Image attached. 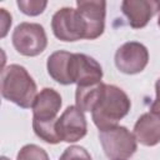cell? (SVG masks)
Returning a JSON list of instances; mask_svg holds the SVG:
<instances>
[{
	"instance_id": "obj_17",
	"label": "cell",
	"mask_w": 160,
	"mask_h": 160,
	"mask_svg": "<svg viewBox=\"0 0 160 160\" xmlns=\"http://www.w3.org/2000/svg\"><path fill=\"white\" fill-rule=\"evenodd\" d=\"M48 2L46 1H39V0H19L18 1V6L19 9L30 16H36L39 14H41L45 8H46Z\"/></svg>"
},
{
	"instance_id": "obj_2",
	"label": "cell",
	"mask_w": 160,
	"mask_h": 160,
	"mask_svg": "<svg viewBox=\"0 0 160 160\" xmlns=\"http://www.w3.org/2000/svg\"><path fill=\"white\" fill-rule=\"evenodd\" d=\"M1 95L18 106L29 109L36 98V84L24 66L12 64L1 72Z\"/></svg>"
},
{
	"instance_id": "obj_15",
	"label": "cell",
	"mask_w": 160,
	"mask_h": 160,
	"mask_svg": "<svg viewBox=\"0 0 160 160\" xmlns=\"http://www.w3.org/2000/svg\"><path fill=\"white\" fill-rule=\"evenodd\" d=\"M56 120H36L32 119V129L35 134L49 144H58L60 142V138L56 130Z\"/></svg>"
},
{
	"instance_id": "obj_14",
	"label": "cell",
	"mask_w": 160,
	"mask_h": 160,
	"mask_svg": "<svg viewBox=\"0 0 160 160\" xmlns=\"http://www.w3.org/2000/svg\"><path fill=\"white\" fill-rule=\"evenodd\" d=\"M102 82L89 85V86H78L75 94L76 108L81 111H92L96 102L99 101L101 92L104 90Z\"/></svg>"
},
{
	"instance_id": "obj_6",
	"label": "cell",
	"mask_w": 160,
	"mask_h": 160,
	"mask_svg": "<svg viewBox=\"0 0 160 160\" xmlns=\"http://www.w3.org/2000/svg\"><path fill=\"white\" fill-rule=\"evenodd\" d=\"M149 61L148 49L136 41H129L121 45L115 52V65L124 74L141 72Z\"/></svg>"
},
{
	"instance_id": "obj_20",
	"label": "cell",
	"mask_w": 160,
	"mask_h": 160,
	"mask_svg": "<svg viewBox=\"0 0 160 160\" xmlns=\"http://www.w3.org/2000/svg\"><path fill=\"white\" fill-rule=\"evenodd\" d=\"M155 90H156V98H155L154 102L151 104L150 110L154 112H160V79H158V81L155 84Z\"/></svg>"
},
{
	"instance_id": "obj_1",
	"label": "cell",
	"mask_w": 160,
	"mask_h": 160,
	"mask_svg": "<svg viewBox=\"0 0 160 160\" xmlns=\"http://www.w3.org/2000/svg\"><path fill=\"white\" fill-rule=\"evenodd\" d=\"M130 106V99L120 88L105 84L101 96L91 111L92 121L100 131L115 128L129 112Z\"/></svg>"
},
{
	"instance_id": "obj_11",
	"label": "cell",
	"mask_w": 160,
	"mask_h": 160,
	"mask_svg": "<svg viewBox=\"0 0 160 160\" xmlns=\"http://www.w3.org/2000/svg\"><path fill=\"white\" fill-rule=\"evenodd\" d=\"M61 106V96L58 91L50 88L42 89L35 98L32 104L34 119L36 120H55Z\"/></svg>"
},
{
	"instance_id": "obj_4",
	"label": "cell",
	"mask_w": 160,
	"mask_h": 160,
	"mask_svg": "<svg viewBox=\"0 0 160 160\" xmlns=\"http://www.w3.org/2000/svg\"><path fill=\"white\" fill-rule=\"evenodd\" d=\"M11 40L16 51L25 56H36L41 54L48 45L44 28L35 22H21L18 25Z\"/></svg>"
},
{
	"instance_id": "obj_5",
	"label": "cell",
	"mask_w": 160,
	"mask_h": 160,
	"mask_svg": "<svg viewBox=\"0 0 160 160\" xmlns=\"http://www.w3.org/2000/svg\"><path fill=\"white\" fill-rule=\"evenodd\" d=\"M54 35L62 41H76L84 39L85 26L76 9L62 8L58 10L51 20Z\"/></svg>"
},
{
	"instance_id": "obj_7",
	"label": "cell",
	"mask_w": 160,
	"mask_h": 160,
	"mask_svg": "<svg viewBox=\"0 0 160 160\" xmlns=\"http://www.w3.org/2000/svg\"><path fill=\"white\" fill-rule=\"evenodd\" d=\"M76 8L85 26L84 39L94 40L99 38L104 32V28H105L106 2L92 1V0H79L76 1Z\"/></svg>"
},
{
	"instance_id": "obj_12",
	"label": "cell",
	"mask_w": 160,
	"mask_h": 160,
	"mask_svg": "<svg viewBox=\"0 0 160 160\" xmlns=\"http://www.w3.org/2000/svg\"><path fill=\"white\" fill-rule=\"evenodd\" d=\"M156 1L145 0H125L121 4V10L134 29L144 28L151 16L155 14Z\"/></svg>"
},
{
	"instance_id": "obj_9",
	"label": "cell",
	"mask_w": 160,
	"mask_h": 160,
	"mask_svg": "<svg viewBox=\"0 0 160 160\" xmlns=\"http://www.w3.org/2000/svg\"><path fill=\"white\" fill-rule=\"evenodd\" d=\"M56 130L61 141L75 142L86 135V120L81 110L69 106L56 120Z\"/></svg>"
},
{
	"instance_id": "obj_16",
	"label": "cell",
	"mask_w": 160,
	"mask_h": 160,
	"mask_svg": "<svg viewBox=\"0 0 160 160\" xmlns=\"http://www.w3.org/2000/svg\"><path fill=\"white\" fill-rule=\"evenodd\" d=\"M16 160H49V156L46 151L40 146L29 144L21 148Z\"/></svg>"
},
{
	"instance_id": "obj_10",
	"label": "cell",
	"mask_w": 160,
	"mask_h": 160,
	"mask_svg": "<svg viewBox=\"0 0 160 160\" xmlns=\"http://www.w3.org/2000/svg\"><path fill=\"white\" fill-rule=\"evenodd\" d=\"M136 140L145 146H154L160 142V112H146L141 115L134 126Z\"/></svg>"
},
{
	"instance_id": "obj_21",
	"label": "cell",
	"mask_w": 160,
	"mask_h": 160,
	"mask_svg": "<svg viewBox=\"0 0 160 160\" xmlns=\"http://www.w3.org/2000/svg\"><path fill=\"white\" fill-rule=\"evenodd\" d=\"M155 12L158 14V25L160 26V1H156V6H155Z\"/></svg>"
},
{
	"instance_id": "obj_19",
	"label": "cell",
	"mask_w": 160,
	"mask_h": 160,
	"mask_svg": "<svg viewBox=\"0 0 160 160\" xmlns=\"http://www.w3.org/2000/svg\"><path fill=\"white\" fill-rule=\"evenodd\" d=\"M0 25H1V38H4L8 32L9 26L11 25V15L5 10L0 9Z\"/></svg>"
},
{
	"instance_id": "obj_3",
	"label": "cell",
	"mask_w": 160,
	"mask_h": 160,
	"mask_svg": "<svg viewBox=\"0 0 160 160\" xmlns=\"http://www.w3.org/2000/svg\"><path fill=\"white\" fill-rule=\"evenodd\" d=\"M99 140L105 155L110 160H125L136 151V139L124 126L100 131Z\"/></svg>"
},
{
	"instance_id": "obj_18",
	"label": "cell",
	"mask_w": 160,
	"mask_h": 160,
	"mask_svg": "<svg viewBox=\"0 0 160 160\" xmlns=\"http://www.w3.org/2000/svg\"><path fill=\"white\" fill-rule=\"evenodd\" d=\"M59 160H91V156L84 148L74 145L66 148Z\"/></svg>"
},
{
	"instance_id": "obj_8",
	"label": "cell",
	"mask_w": 160,
	"mask_h": 160,
	"mask_svg": "<svg viewBox=\"0 0 160 160\" xmlns=\"http://www.w3.org/2000/svg\"><path fill=\"white\" fill-rule=\"evenodd\" d=\"M102 69L100 64L85 55V54H72L70 60V79L78 84V86H89L101 82Z\"/></svg>"
},
{
	"instance_id": "obj_13",
	"label": "cell",
	"mask_w": 160,
	"mask_h": 160,
	"mask_svg": "<svg viewBox=\"0 0 160 160\" xmlns=\"http://www.w3.org/2000/svg\"><path fill=\"white\" fill-rule=\"evenodd\" d=\"M72 54L68 51H55L48 59V72L49 75L62 85L72 84L70 79V60Z\"/></svg>"
},
{
	"instance_id": "obj_22",
	"label": "cell",
	"mask_w": 160,
	"mask_h": 160,
	"mask_svg": "<svg viewBox=\"0 0 160 160\" xmlns=\"http://www.w3.org/2000/svg\"><path fill=\"white\" fill-rule=\"evenodd\" d=\"M1 160H9V159H6V158H1Z\"/></svg>"
}]
</instances>
